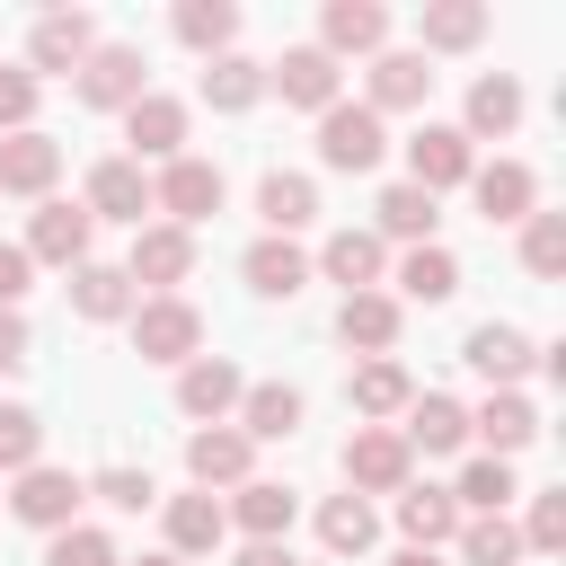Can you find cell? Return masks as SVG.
<instances>
[{
	"mask_svg": "<svg viewBox=\"0 0 566 566\" xmlns=\"http://www.w3.org/2000/svg\"><path fill=\"white\" fill-rule=\"evenodd\" d=\"M133 354H142V363H195V354H203V310H195L186 292L133 301Z\"/></svg>",
	"mask_w": 566,
	"mask_h": 566,
	"instance_id": "obj_1",
	"label": "cell"
},
{
	"mask_svg": "<svg viewBox=\"0 0 566 566\" xmlns=\"http://www.w3.org/2000/svg\"><path fill=\"white\" fill-rule=\"evenodd\" d=\"M398 486H416V451L398 442V424H354V442H345V495H398Z\"/></svg>",
	"mask_w": 566,
	"mask_h": 566,
	"instance_id": "obj_2",
	"label": "cell"
},
{
	"mask_svg": "<svg viewBox=\"0 0 566 566\" xmlns=\"http://www.w3.org/2000/svg\"><path fill=\"white\" fill-rule=\"evenodd\" d=\"M221 195H230V186H221V168H212V159H195V150H186V159H168V168L150 177V212H168V230L212 221V212H221Z\"/></svg>",
	"mask_w": 566,
	"mask_h": 566,
	"instance_id": "obj_3",
	"label": "cell"
},
{
	"mask_svg": "<svg viewBox=\"0 0 566 566\" xmlns=\"http://www.w3.org/2000/svg\"><path fill=\"white\" fill-rule=\"evenodd\" d=\"M80 504H88V478L44 469V460H35V469H18V486H9V513H18L27 531H44V539H53V531H71V522H80Z\"/></svg>",
	"mask_w": 566,
	"mask_h": 566,
	"instance_id": "obj_4",
	"label": "cell"
},
{
	"mask_svg": "<svg viewBox=\"0 0 566 566\" xmlns=\"http://www.w3.org/2000/svg\"><path fill=\"white\" fill-rule=\"evenodd\" d=\"M133 97H150V62H142V44H97V53L80 62V106L124 115Z\"/></svg>",
	"mask_w": 566,
	"mask_h": 566,
	"instance_id": "obj_5",
	"label": "cell"
},
{
	"mask_svg": "<svg viewBox=\"0 0 566 566\" xmlns=\"http://www.w3.org/2000/svg\"><path fill=\"white\" fill-rule=\"evenodd\" d=\"M380 150H389V124L371 115V106H327L318 115V159L327 168H345V177H363V168H380Z\"/></svg>",
	"mask_w": 566,
	"mask_h": 566,
	"instance_id": "obj_6",
	"label": "cell"
},
{
	"mask_svg": "<svg viewBox=\"0 0 566 566\" xmlns=\"http://www.w3.org/2000/svg\"><path fill=\"white\" fill-rule=\"evenodd\" d=\"M88 239H97V221H88V203H62V195H44L35 203V221H27V265H88Z\"/></svg>",
	"mask_w": 566,
	"mask_h": 566,
	"instance_id": "obj_7",
	"label": "cell"
},
{
	"mask_svg": "<svg viewBox=\"0 0 566 566\" xmlns=\"http://www.w3.org/2000/svg\"><path fill=\"white\" fill-rule=\"evenodd\" d=\"M186 274H195V230L142 221V230H133V256H124V283H133V292H142V283H150V292H177Z\"/></svg>",
	"mask_w": 566,
	"mask_h": 566,
	"instance_id": "obj_8",
	"label": "cell"
},
{
	"mask_svg": "<svg viewBox=\"0 0 566 566\" xmlns=\"http://www.w3.org/2000/svg\"><path fill=\"white\" fill-rule=\"evenodd\" d=\"M186 478L212 495V486H248L256 478V442L239 433V424H195L186 433Z\"/></svg>",
	"mask_w": 566,
	"mask_h": 566,
	"instance_id": "obj_9",
	"label": "cell"
},
{
	"mask_svg": "<svg viewBox=\"0 0 566 566\" xmlns=\"http://www.w3.org/2000/svg\"><path fill=\"white\" fill-rule=\"evenodd\" d=\"M336 62L318 53V44H283V62H265V88L283 97V106H301V115H327L336 106Z\"/></svg>",
	"mask_w": 566,
	"mask_h": 566,
	"instance_id": "obj_10",
	"label": "cell"
},
{
	"mask_svg": "<svg viewBox=\"0 0 566 566\" xmlns=\"http://www.w3.org/2000/svg\"><path fill=\"white\" fill-rule=\"evenodd\" d=\"M469 168H478V142H469L460 124H424V133L407 142V186H424V195L469 186Z\"/></svg>",
	"mask_w": 566,
	"mask_h": 566,
	"instance_id": "obj_11",
	"label": "cell"
},
{
	"mask_svg": "<svg viewBox=\"0 0 566 566\" xmlns=\"http://www.w3.org/2000/svg\"><path fill=\"white\" fill-rule=\"evenodd\" d=\"M460 363L486 380V389H522V371H539V345L522 336V327H504V318H486V327H469V345H460Z\"/></svg>",
	"mask_w": 566,
	"mask_h": 566,
	"instance_id": "obj_12",
	"label": "cell"
},
{
	"mask_svg": "<svg viewBox=\"0 0 566 566\" xmlns=\"http://www.w3.org/2000/svg\"><path fill=\"white\" fill-rule=\"evenodd\" d=\"M239 363L230 354H195V363H177V407L195 416V424H230L239 416Z\"/></svg>",
	"mask_w": 566,
	"mask_h": 566,
	"instance_id": "obj_13",
	"label": "cell"
},
{
	"mask_svg": "<svg viewBox=\"0 0 566 566\" xmlns=\"http://www.w3.org/2000/svg\"><path fill=\"white\" fill-rule=\"evenodd\" d=\"M88 53H97V18L88 9H44L35 35H27V80L35 71H80Z\"/></svg>",
	"mask_w": 566,
	"mask_h": 566,
	"instance_id": "obj_14",
	"label": "cell"
},
{
	"mask_svg": "<svg viewBox=\"0 0 566 566\" xmlns=\"http://www.w3.org/2000/svg\"><path fill=\"white\" fill-rule=\"evenodd\" d=\"M318 53L345 62V53H389V9L380 0H327L318 9Z\"/></svg>",
	"mask_w": 566,
	"mask_h": 566,
	"instance_id": "obj_15",
	"label": "cell"
},
{
	"mask_svg": "<svg viewBox=\"0 0 566 566\" xmlns=\"http://www.w3.org/2000/svg\"><path fill=\"white\" fill-rule=\"evenodd\" d=\"M124 142H133V168H142V159H159V168H168V159H186V106H177V97H159V88H150V97H133V106H124Z\"/></svg>",
	"mask_w": 566,
	"mask_h": 566,
	"instance_id": "obj_16",
	"label": "cell"
},
{
	"mask_svg": "<svg viewBox=\"0 0 566 566\" xmlns=\"http://www.w3.org/2000/svg\"><path fill=\"white\" fill-rule=\"evenodd\" d=\"M407 398H416V380H407V363H398V354H363V363H354V380H345V407H354L363 424L407 416Z\"/></svg>",
	"mask_w": 566,
	"mask_h": 566,
	"instance_id": "obj_17",
	"label": "cell"
},
{
	"mask_svg": "<svg viewBox=\"0 0 566 566\" xmlns=\"http://www.w3.org/2000/svg\"><path fill=\"white\" fill-rule=\"evenodd\" d=\"M469 433H486V460H513L539 442V407L522 389H486V407H469Z\"/></svg>",
	"mask_w": 566,
	"mask_h": 566,
	"instance_id": "obj_18",
	"label": "cell"
},
{
	"mask_svg": "<svg viewBox=\"0 0 566 566\" xmlns=\"http://www.w3.org/2000/svg\"><path fill=\"white\" fill-rule=\"evenodd\" d=\"M53 177H62V142L53 133H0V195H53Z\"/></svg>",
	"mask_w": 566,
	"mask_h": 566,
	"instance_id": "obj_19",
	"label": "cell"
},
{
	"mask_svg": "<svg viewBox=\"0 0 566 566\" xmlns=\"http://www.w3.org/2000/svg\"><path fill=\"white\" fill-rule=\"evenodd\" d=\"M513 124H522V80L513 71H478L469 80V106H460V133L469 142H504Z\"/></svg>",
	"mask_w": 566,
	"mask_h": 566,
	"instance_id": "obj_20",
	"label": "cell"
},
{
	"mask_svg": "<svg viewBox=\"0 0 566 566\" xmlns=\"http://www.w3.org/2000/svg\"><path fill=\"white\" fill-rule=\"evenodd\" d=\"M80 203H88V221H133V230H142V212H150V177H142L133 159H97Z\"/></svg>",
	"mask_w": 566,
	"mask_h": 566,
	"instance_id": "obj_21",
	"label": "cell"
},
{
	"mask_svg": "<svg viewBox=\"0 0 566 566\" xmlns=\"http://www.w3.org/2000/svg\"><path fill=\"white\" fill-rule=\"evenodd\" d=\"M230 424H239L248 442H292V433H301V389H292V380H248Z\"/></svg>",
	"mask_w": 566,
	"mask_h": 566,
	"instance_id": "obj_22",
	"label": "cell"
},
{
	"mask_svg": "<svg viewBox=\"0 0 566 566\" xmlns=\"http://www.w3.org/2000/svg\"><path fill=\"white\" fill-rule=\"evenodd\" d=\"M230 531H248V539H283L292 531V513H301V495L283 486V478H248V486H230Z\"/></svg>",
	"mask_w": 566,
	"mask_h": 566,
	"instance_id": "obj_23",
	"label": "cell"
},
{
	"mask_svg": "<svg viewBox=\"0 0 566 566\" xmlns=\"http://www.w3.org/2000/svg\"><path fill=\"white\" fill-rule=\"evenodd\" d=\"M433 97V62L424 53H371V115H407V106H424Z\"/></svg>",
	"mask_w": 566,
	"mask_h": 566,
	"instance_id": "obj_24",
	"label": "cell"
},
{
	"mask_svg": "<svg viewBox=\"0 0 566 566\" xmlns=\"http://www.w3.org/2000/svg\"><path fill=\"white\" fill-rule=\"evenodd\" d=\"M469 195H478V212H486V221H531V212H539V177H531L522 159L469 168Z\"/></svg>",
	"mask_w": 566,
	"mask_h": 566,
	"instance_id": "obj_25",
	"label": "cell"
},
{
	"mask_svg": "<svg viewBox=\"0 0 566 566\" xmlns=\"http://www.w3.org/2000/svg\"><path fill=\"white\" fill-rule=\"evenodd\" d=\"M460 504H451V486H398V531H407V548H451L460 539Z\"/></svg>",
	"mask_w": 566,
	"mask_h": 566,
	"instance_id": "obj_26",
	"label": "cell"
},
{
	"mask_svg": "<svg viewBox=\"0 0 566 566\" xmlns=\"http://www.w3.org/2000/svg\"><path fill=\"white\" fill-rule=\"evenodd\" d=\"M230 539V513H221V495H168V557H212Z\"/></svg>",
	"mask_w": 566,
	"mask_h": 566,
	"instance_id": "obj_27",
	"label": "cell"
},
{
	"mask_svg": "<svg viewBox=\"0 0 566 566\" xmlns=\"http://www.w3.org/2000/svg\"><path fill=\"white\" fill-rule=\"evenodd\" d=\"M318 274H327V283H345V292H380V274H389V248H380L371 230H336V239L318 248Z\"/></svg>",
	"mask_w": 566,
	"mask_h": 566,
	"instance_id": "obj_28",
	"label": "cell"
},
{
	"mask_svg": "<svg viewBox=\"0 0 566 566\" xmlns=\"http://www.w3.org/2000/svg\"><path fill=\"white\" fill-rule=\"evenodd\" d=\"M398 442H407V451H460V442H469V407L442 398V389H424V398H407Z\"/></svg>",
	"mask_w": 566,
	"mask_h": 566,
	"instance_id": "obj_29",
	"label": "cell"
},
{
	"mask_svg": "<svg viewBox=\"0 0 566 566\" xmlns=\"http://www.w3.org/2000/svg\"><path fill=\"white\" fill-rule=\"evenodd\" d=\"M486 35V0H424L416 18V53H469Z\"/></svg>",
	"mask_w": 566,
	"mask_h": 566,
	"instance_id": "obj_30",
	"label": "cell"
},
{
	"mask_svg": "<svg viewBox=\"0 0 566 566\" xmlns=\"http://www.w3.org/2000/svg\"><path fill=\"white\" fill-rule=\"evenodd\" d=\"M256 212H265V239H292V230L318 221V186H310L301 168H274V177L256 186Z\"/></svg>",
	"mask_w": 566,
	"mask_h": 566,
	"instance_id": "obj_31",
	"label": "cell"
},
{
	"mask_svg": "<svg viewBox=\"0 0 566 566\" xmlns=\"http://www.w3.org/2000/svg\"><path fill=\"white\" fill-rule=\"evenodd\" d=\"M239 274H248V292H256V301H292V292L310 283V256H301L292 239H256V248L239 256Z\"/></svg>",
	"mask_w": 566,
	"mask_h": 566,
	"instance_id": "obj_32",
	"label": "cell"
},
{
	"mask_svg": "<svg viewBox=\"0 0 566 566\" xmlns=\"http://www.w3.org/2000/svg\"><path fill=\"white\" fill-rule=\"evenodd\" d=\"M389 283H398L407 301H424V310H433V301H451V292H460V256H451L442 239H424V248H407V256H398V274H389ZM398 292H389V301H398Z\"/></svg>",
	"mask_w": 566,
	"mask_h": 566,
	"instance_id": "obj_33",
	"label": "cell"
},
{
	"mask_svg": "<svg viewBox=\"0 0 566 566\" xmlns=\"http://www.w3.org/2000/svg\"><path fill=\"white\" fill-rule=\"evenodd\" d=\"M133 301H142V292L124 283V265H97V256H88V265H71V310H80L88 327H106V318H133Z\"/></svg>",
	"mask_w": 566,
	"mask_h": 566,
	"instance_id": "obj_34",
	"label": "cell"
},
{
	"mask_svg": "<svg viewBox=\"0 0 566 566\" xmlns=\"http://www.w3.org/2000/svg\"><path fill=\"white\" fill-rule=\"evenodd\" d=\"M336 336H345L354 354H389V345H398V301H389V292H345V301H336Z\"/></svg>",
	"mask_w": 566,
	"mask_h": 566,
	"instance_id": "obj_35",
	"label": "cell"
},
{
	"mask_svg": "<svg viewBox=\"0 0 566 566\" xmlns=\"http://www.w3.org/2000/svg\"><path fill=\"white\" fill-rule=\"evenodd\" d=\"M256 97H265V62H248V53H212V62H203V106L248 115Z\"/></svg>",
	"mask_w": 566,
	"mask_h": 566,
	"instance_id": "obj_36",
	"label": "cell"
},
{
	"mask_svg": "<svg viewBox=\"0 0 566 566\" xmlns=\"http://www.w3.org/2000/svg\"><path fill=\"white\" fill-rule=\"evenodd\" d=\"M371 539H380V513H371L363 495H327V504H318V548H327V557H363Z\"/></svg>",
	"mask_w": 566,
	"mask_h": 566,
	"instance_id": "obj_37",
	"label": "cell"
},
{
	"mask_svg": "<svg viewBox=\"0 0 566 566\" xmlns=\"http://www.w3.org/2000/svg\"><path fill=\"white\" fill-rule=\"evenodd\" d=\"M230 35H239V9L230 0H177V44L186 53H230Z\"/></svg>",
	"mask_w": 566,
	"mask_h": 566,
	"instance_id": "obj_38",
	"label": "cell"
},
{
	"mask_svg": "<svg viewBox=\"0 0 566 566\" xmlns=\"http://www.w3.org/2000/svg\"><path fill=\"white\" fill-rule=\"evenodd\" d=\"M451 548H460V566H522V531L504 513H469Z\"/></svg>",
	"mask_w": 566,
	"mask_h": 566,
	"instance_id": "obj_39",
	"label": "cell"
},
{
	"mask_svg": "<svg viewBox=\"0 0 566 566\" xmlns=\"http://www.w3.org/2000/svg\"><path fill=\"white\" fill-rule=\"evenodd\" d=\"M433 221H442V212H433V195H424V186H389V195H380V230H371V239H407V248H424V239H433Z\"/></svg>",
	"mask_w": 566,
	"mask_h": 566,
	"instance_id": "obj_40",
	"label": "cell"
},
{
	"mask_svg": "<svg viewBox=\"0 0 566 566\" xmlns=\"http://www.w3.org/2000/svg\"><path fill=\"white\" fill-rule=\"evenodd\" d=\"M513 495H522V486H513V460H486V451H478V460L460 469V486H451L460 513H504Z\"/></svg>",
	"mask_w": 566,
	"mask_h": 566,
	"instance_id": "obj_41",
	"label": "cell"
},
{
	"mask_svg": "<svg viewBox=\"0 0 566 566\" xmlns=\"http://www.w3.org/2000/svg\"><path fill=\"white\" fill-rule=\"evenodd\" d=\"M522 265H531L539 283L566 274V212H531V221H522Z\"/></svg>",
	"mask_w": 566,
	"mask_h": 566,
	"instance_id": "obj_42",
	"label": "cell"
},
{
	"mask_svg": "<svg viewBox=\"0 0 566 566\" xmlns=\"http://www.w3.org/2000/svg\"><path fill=\"white\" fill-rule=\"evenodd\" d=\"M44 460V416L35 407H0V469L18 478V469H35Z\"/></svg>",
	"mask_w": 566,
	"mask_h": 566,
	"instance_id": "obj_43",
	"label": "cell"
},
{
	"mask_svg": "<svg viewBox=\"0 0 566 566\" xmlns=\"http://www.w3.org/2000/svg\"><path fill=\"white\" fill-rule=\"evenodd\" d=\"M44 566H124V557H115V539H106L97 522H71V531H53Z\"/></svg>",
	"mask_w": 566,
	"mask_h": 566,
	"instance_id": "obj_44",
	"label": "cell"
},
{
	"mask_svg": "<svg viewBox=\"0 0 566 566\" xmlns=\"http://www.w3.org/2000/svg\"><path fill=\"white\" fill-rule=\"evenodd\" d=\"M88 495H97V504H115V513H142V504H159L150 469H124V460H115V469H97V478H88Z\"/></svg>",
	"mask_w": 566,
	"mask_h": 566,
	"instance_id": "obj_45",
	"label": "cell"
},
{
	"mask_svg": "<svg viewBox=\"0 0 566 566\" xmlns=\"http://www.w3.org/2000/svg\"><path fill=\"white\" fill-rule=\"evenodd\" d=\"M522 548H539V557H557V548H566V495H557V486H548V495H531Z\"/></svg>",
	"mask_w": 566,
	"mask_h": 566,
	"instance_id": "obj_46",
	"label": "cell"
},
{
	"mask_svg": "<svg viewBox=\"0 0 566 566\" xmlns=\"http://www.w3.org/2000/svg\"><path fill=\"white\" fill-rule=\"evenodd\" d=\"M0 133H35V80L0 71Z\"/></svg>",
	"mask_w": 566,
	"mask_h": 566,
	"instance_id": "obj_47",
	"label": "cell"
},
{
	"mask_svg": "<svg viewBox=\"0 0 566 566\" xmlns=\"http://www.w3.org/2000/svg\"><path fill=\"white\" fill-rule=\"evenodd\" d=\"M27 292H35V265H27V248H9V239H0V310H18Z\"/></svg>",
	"mask_w": 566,
	"mask_h": 566,
	"instance_id": "obj_48",
	"label": "cell"
},
{
	"mask_svg": "<svg viewBox=\"0 0 566 566\" xmlns=\"http://www.w3.org/2000/svg\"><path fill=\"white\" fill-rule=\"evenodd\" d=\"M27 354H35V336H27V318H18V310H0V371H18Z\"/></svg>",
	"mask_w": 566,
	"mask_h": 566,
	"instance_id": "obj_49",
	"label": "cell"
},
{
	"mask_svg": "<svg viewBox=\"0 0 566 566\" xmlns=\"http://www.w3.org/2000/svg\"><path fill=\"white\" fill-rule=\"evenodd\" d=\"M239 566H301V557H292V539H248Z\"/></svg>",
	"mask_w": 566,
	"mask_h": 566,
	"instance_id": "obj_50",
	"label": "cell"
},
{
	"mask_svg": "<svg viewBox=\"0 0 566 566\" xmlns=\"http://www.w3.org/2000/svg\"><path fill=\"white\" fill-rule=\"evenodd\" d=\"M389 566H442V548H398Z\"/></svg>",
	"mask_w": 566,
	"mask_h": 566,
	"instance_id": "obj_51",
	"label": "cell"
},
{
	"mask_svg": "<svg viewBox=\"0 0 566 566\" xmlns=\"http://www.w3.org/2000/svg\"><path fill=\"white\" fill-rule=\"evenodd\" d=\"M124 566H186V557H168V548H150V557H124Z\"/></svg>",
	"mask_w": 566,
	"mask_h": 566,
	"instance_id": "obj_52",
	"label": "cell"
}]
</instances>
